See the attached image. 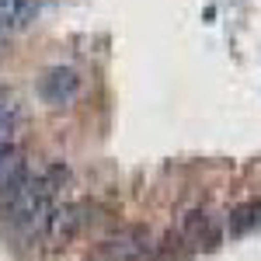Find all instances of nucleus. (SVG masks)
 <instances>
[{"mask_svg":"<svg viewBox=\"0 0 261 261\" xmlns=\"http://www.w3.org/2000/svg\"><path fill=\"white\" fill-rule=\"evenodd\" d=\"M178 241H185L188 247H205V251H213V247L223 241L220 216L209 213V209H188V213L181 216Z\"/></svg>","mask_w":261,"mask_h":261,"instance_id":"f257e3e1","label":"nucleus"},{"mask_svg":"<svg viewBox=\"0 0 261 261\" xmlns=\"http://www.w3.org/2000/svg\"><path fill=\"white\" fill-rule=\"evenodd\" d=\"M84 226V205H70V202H56L53 209H49V216L42 220L39 233L45 237L49 244H66L77 237V230Z\"/></svg>","mask_w":261,"mask_h":261,"instance_id":"f03ea898","label":"nucleus"},{"mask_svg":"<svg viewBox=\"0 0 261 261\" xmlns=\"http://www.w3.org/2000/svg\"><path fill=\"white\" fill-rule=\"evenodd\" d=\"M39 94L49 101V105L63 108V105H70V101L81 94V73H77L73 66H53V70L42 77Z\"/></svg>","mask_w":261,"mask_h":261,"instance_id":"7ed1b4c3","label":"nucleus"},{"mask_svg":"<svg viewBox=\"0 0 261 261\" xmlns=\"http://www.w3.org/2000/svg\"><path fill=\"white\" fill-rule=\"evenodd\" d=\"M146 254H150V237L136 226L105 241V261H146Z\"/></svg>","mask_w":261,"mask_h":261,"instance_id":"20e7f679","label":"nucleus"},{"mask_svg":"<svg viewBox=\"0 0 261 261\" xmlns=\"http://www.w3.org/2000/svg\"><path fill=\"white\" fill-rule=\"evenodd\" d=\"M258 216H261V202H241V205H233L230 213H226V223H223V233H230V237H244V233H251L254 226H258Z\"/></svg>","mask_w":261,"mask_h":261,"instance_id":"39448f33","label":"nucleus"},{"mask_svg":"<svg viewBox=\"0 0 261 261\" xmlns=\"http://www.w3.org/2000/svg\"><path fill=\"white\" fill-rule=\"evenodd\" d=\"M21 167H24L21 150H18V146H4V150H0V185H4L7 178H14Z\"/></svg>","mask_w":261,"mask_h":261,"instance_id":"423d86ee","label":"nucleus"},{"mask_svg":"<svg viewBox=\"0 0 261 261\" xmlns=\"http://www.w3.org/2000/svg\"><path fill=\"white\" fill-rule=\"evenodd\" d=\"M11 133H14V108H7V112L0 115V150L11 146Z\"/></svg>","mask_w":261,"mask_h":261,"instance_id":"0eeeda50","label":"nucleus"},{"mask_svg":"<svg viewBox=\"0 0 261 261\" xmlns=\"http://www.w3.org/2000/svg\"><path fill=\"white\" fill-rule=\"evenodd\" d=\"M7 108H11V101L4 98V91H0V115H4V112H7Z\"/></svg>","mask_w":261,"mask_h":261,"instance_id":"6e6552de","label":"nucleus"},{"mask_svg":"<svg viewBox=\"0 0 261 261\" xmlns=\"http://www.w3.org/2000/svg\"><path fill=\"white\" fill-rule=\"evenodd\" d=\"M258 226H261V216H258Z\"/></svg>","mask_w":261,"mask_h":261,"instance_id":"1a4fd4ad","label":"nucleus"}]
</instances>
